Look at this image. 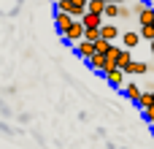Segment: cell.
I'll use <instances>...</instances> for the list:
<instances>
[{"instance_id": "6da1fadb", "label": "cell", "mask_w": 154, "mask_h": 149, "mask_svg": "<svg viewBox=\"0 0 154 149\" xmlns=\"http://www.w3.org/2000/svg\"><path fill=\"white\" fill-rule=\"evenodd\" d=\"M84 33H87L84 22H81V19H76V22L70 24V30H68V33L62 35V41H68V43H73V46H76L79 41H84Z\"/></svg>"}, {"instance_id": "7a4b0ae2", "label": "cell", "mask_w": 154, "mask_h": 149, "mask_svg": "<svg viewBox=\"0 0 154 149\" xmlns=\"http://www.w3.org/2000/svg\"><path fill=\"white\" fill-rule=\"evenodd\" d=\"M87 65H89L92 71H97V73H103V76H106L108 71H114V65H111V60H108V54H95V57H92V60H89Z\"/></svg>"}, {"instance_id": "3957f363", "label": "cell", "mask_w": 154, "mask_h": 149, "mask_svg": "<svg viewBox=\"0 0 154 149\" xmlns=\"http://www.w3.org/2000/svg\"><path fill=\"white\" fill-rule=\"evenodd\" d=\"M73 22H76V16H70V14H65V11H57V14H54V27H57L60 35H65Z\"/></svg>"}, {"instance_id": "277c9868", "label": "cell", "mask_w": 154, "mask_h": 149, "mask_svg": "<svg viewBox=\"0 0 154 149\" xmlns=\"http://www.w3.org/2000/svg\"><path fill=\"white\" fill-rule=\"evenodd\" d=\"M76 54H79L84 62H89V60L97 54V49H95V43H92V41H79V43H76Z\"/></svg>"}, {"instance_id": "5b68a950", "label": "cell", "mask_w": 154, "mask_h": 149, "mask_svg": "<svg viewBox=\"0 0 154 149\" xmlns=\"http://www.w3.org/2000/svg\"><path fill=\"white\" fill-rule=\"evenodd\" d=\"M103 19H106V16H100V14H92V11H87L81 22H84V27H87V30H100V27L106 24Z\"/></svg>"}, {"instance_id": "8992f818", "label": "cell", "mask_w": 154, "mask_h": 149, "mask_svg": "<svg viewBox=\"0 0 154 149\" xmlns=\"http://www.w3.org/2000/svg\"><path fill=\"white\" fill-rule=\"evenodd\" d=\"M125 76H127V73H125L122 68H114V71H108V73H106V81H108L111 87H116V90H119V87H125Z\"/></svg>"}, {"instance_id": "52a82bcc", "label": "cell", "mask_w": 154, "mask_h": 149, "mask_svg": "<svg viewBox=\"0 0 154 149\" xmlns=\"http://www.w3.org/2000/svg\"><path fill=\"white\" fill-rule=\"evenodd\" d=\"M122 90H125V98H127V100H133V103L138 106V100H141V95H143V92H141V87H138V84H127V87H122Z\"/></svg>"}, {"instance_id": "ba28073f", "label": "cell", "mask_w": 154, "mask_h": 149, "mask_svg": "<svg viewBox=\"0 0 154 149\" xmlns=\"http://www.w3.org/2000/svg\"><path fill=\"white\" fill-rule=\"evenodd\" d=\"M100 35H103L106 41H116V38H119V30H116V24H103V27H100Z\"/></svg>"}, {"instance_id": "9c48e42d", "label": "cell", "mask_w": 154, "mask_h": 149, "mask_svg": "<svg viewBox=\"0 0 154 149\" xmlns=\"http://www.w3.org/2000/svg\"><path fill=\"white\" fill-rule=\"evenodd\" d=\"M122 41H125V49H133V46H138L143 38H141V33H125Z\"/></svg>"}, {"instance_id": "30bf717a", "label": "cell", "mask_w": 154, "mask_h": 149, "mask_svg": "<svg viewBox=\"0 0 154 149\" xmlns=\"http://www.w3.org/2000/svg\"><path fill=\"white\" fill-rule=\"evenodd\" d=\"M122 54H125V49H122V46H111V52H108V60H111V65H114V68H119V60H122Z\"/></svg>"}, {"instance_id": "8fae6325", "label": "cell", "mask_w": 154, "mask_h": 149, "mask_svg": "<svg viewBox=\"0 0 154 149\" xmlns=\"http://www.w3.org/2000/svg\"><path fill=\"white\" fill-rule=\"evenodd\" d=\"M106 0H89V11L92 14H100V16H106Z\"/></svg>"}, {"instance_id": "7c38bea8", "label": "cell", "mask_w": 154, "mask_h": 149, "mask_svg": "<svg viewBox=\"0 0 154 149\" xmlns=\"http://www.w3.org/2000/svg\"><path fill=\"white\" fill-rule=\"evenodd\" d=\"M111 41H106V38H100V41H95V49H97V54H108L111 52Z\"/></svg>"}, {"instance_id": "4fadbf2b", "label": "cell", "mask_w": 154, "mask_h": 149, "mask_svg": "<svg viewBox=\"0 0 154 149\" xmlns=\"http://www.w3.org/2000/svg\"><path fill=\"white\" fill-rule=\"evenodd\" d=\"M141 38L152 43L154 41V24H141Z\"/></svg>"}, {"instance_id": "5bb4252c", "label": "cell", "mask_w": 154, "mask_h": 149, "mask_svg": "<svg viewBox=\"0 0 154 149\" xmlns=\"http://www.w3.org/2000/svg\"><path fill=\"white\" fill-rule=\"evenodd\" d=\"M146 71H149V65H146V62H133L127 73H135V76H143Z\"/></svg>"}, {"instance_id": "9a60e30c", "label": "cell", "mask_w": 154, "mask_h": 149, "mask_svg": "<svg viewBox=\"0 0 154 149\" xmlns=\"http://www.w3.org/2000/svg\"><path fill=\"white\" fill-rule=\"evenodd\" d=\"M106 16H108V19L122 16V5H114V3H111V5H106Z\"/></svg>"}, {"instance_id": "2e32d148", "label": "cell", "mask_w": 154, "mask_h": 149, "mask_svg": "<svg viewBox=\"0 0 154 149\" xmlns=\"http://www.w3.org/2000/svg\"><path fill=\"white\" fill-rule=\"evenodd\" d=\"M100 38H103L100 30H87V33H84V41H92V43H95V41H100Z\"/></svg>"}, {"instance_id": "e0dca14e", "label": "cell", "mask_w": 154, "mask_h": 149, "mask_svg": "<svg viewBox=\"0 0 154 149\" xmlns=\"http://www.w3.org/2000/svg\"><path fill=\"white\" fill-rule=\"evenodd\" d=\"M54 8H57V11L70 14V0H54Z\"/></svg>"}, {"instance_id": "ac0fdd59", "label": "cell", "mask_w": 154, "mask_h": 149, "mask_svg": "<svg viewBox=\"0 0 154 149\" xmlns=\"http://www.w3.org/2000/svg\"><path fill=\"white\" fill-rule=\"evenodd\" d=\"M143 119H146L149 125H154V106H149V109H143Z\"/></svg>"}, {"instance_id": "d6986e66", "label": "cell", "mask_w": 154, "mask_h": 149, "mask_svg": "<svg viewBox=\"0 0 154 149\" xmlns=\"http://www.w3.org/2000/svg\"><path fill=\"white\" fill-rule=\"evenodd\" d=\"M106 3H108V5H111V3H114V5H122V3H127V0H106Z\"/></svg>"}, {"instance_id": "ffe728a7", "label": "cell", "mask_w": 154, "mask_h": 149, "mask_svg": "<svg viewBox=\"0 0 154 149\" xmlns=\"http://www.w3.org/2000/svg\"><path fill=\"white\" fill-rule=\"evenodd\" d=\"M149 46H152V54H154V41H152V43H149Z\"/></svg>"}, {"instance_id": "44dd1931", "label": "cell", "mask_w": 154, "mask_h": 149, "mask_svg": "<svg viewBox=\"0 0 154 149\" xmlns=\"http://www.w3.org/2000/svg\"><path fill=\"white\" fill-rule=\"evenodd\" d=\"M152 128H154V125H152Z\"/></svg>"}]
</instances>
